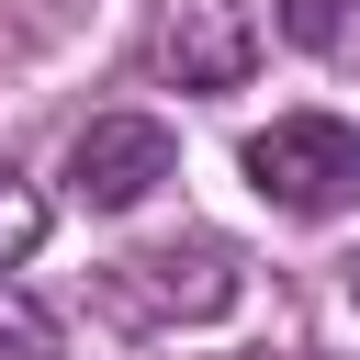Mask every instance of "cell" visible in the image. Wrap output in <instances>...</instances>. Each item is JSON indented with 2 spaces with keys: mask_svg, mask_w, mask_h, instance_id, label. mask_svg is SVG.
<instances>
[{
  "mask_svg": "<svg viewBox=\"0 0 360 360\" xmlns=\"http://www.w3.org/2000/svg\"><path fill=\"white\" fill-rule=\"evenodd\" d=\"M248 180H259V202H281V214H349V202H360V124H338V112H281V124L248 135Z\"/></svg>",
  "mask_w": 360,
  "mask_h": 360,
  "instance_id": "obj_1",
  "label": "cell"
},
{
  "mask_svg": "<svg viewBox=\"0 0 360 360\" xmlns=\"http://www.w3.org/2000/svg\"><path fill=\"white\" fill-rule=\"evenodd\" d=\"M101 304L124 326H202L236 304V248L225 236H180V248H135L101 270Z\"/></svg>",
  "mask_w": 360,
  "mask_h": 360,
  "instance_id": "obj_2",
  "label": "cell"
},
{
  "mask_svg": "<svg viewBox=\"0 0 360 360\" xmlns=\"http://www.w3.org/2000/svg\"><path fill=\"white\" fill-rule=\"evenodd\" d=\"M146 68L169 90H236L259 68V11L248 0H169L158 34H146Z\"/></svg>",
  "mask_w": 360,
  "mask_h": 360,
  "instance_id": "obj_3",
  "label": "cell"
},
{
  "mask_svg": "<svg viewBox=\"0 0 360 360\" xmlns=\"http://www.w3.org/2000/svg\"><path fill=\"white\" fill-rule=\"evenodd\" d=\"M169 124L158 112H101V124H79V146H68V202H90V214H124V202H146L158 180H169Z\"/></svg>",
  "mask_w": 360,
  "mask_h": 360,
  "instance_id": "obj_4",
  "label": "cell"
},
{
  "mask_svg": "<svg viewBox=\"0 0 360 360\" xmlns=\"http://www.w3.org/2000/svg\"><path fill=\"white\" fill-rule=\"evenodd\" d=\"M281 34L326 68H360V0H281Z\"/></svg>",
  "mask_w": 360,
  "mask_h": 360,
  "instance_id": "obj_5",
  "label": "cell"
},
{
  "mask_svg": "<svg viewBox=\"0 0 360 360\" xmlns=\"http://www.w3.org/2000/svg\"><path fill=\"white\" fill-rule=\"evenodd\" d=\"M0 360H56L45 304H34V292H11V281H0Z\"/></svg>",
  "mask_w": 360,
  "mask_h": 360,
  "instance_id": "obj_6",
  "label": "cell"
},
{
  "mask_svg": "<svg viewBox=\"0 0 360 360\" xmlns=\"http://www.w3.org/2000/svg\"><path fill=\"white\" fill-rule=\"evenodd\" d=\"M34 248H45V202H34L22 180H0V270H22Z\"/></svg>",
  "mask_w": 360,
  "mask_h": 360,
  "instance_id": "obj_7",
  "label": "cell"
},
{
  "mask_svg": "<svg viewBox=\"0 0 360 360\" xmlns=\"http://www.w3.org/2000/svg\"><path fill=\"white\" fill-rule=\"evenodd\" d=\"M349 304H360V270H349Z\"/></svg>",
  "mask_w": 360,
  "mask_h": 360,
  "instance_id": "obj_8",
  "label": "cell"
},
{
  "mask_svg": "<svg viewBox=\"0 0 360 360\" xmlns=\"http://www.w3.org/2000/svg\"><path fill=\"white\" fill-rule=\"evenodd\" d=\"M259 360H270V349H259Z\"/></svg>",
  "mask_w": 360,
  "mask_h": 360,
  "instance_id": "obj_9",
  "label": "cell"
}]
</instances>
